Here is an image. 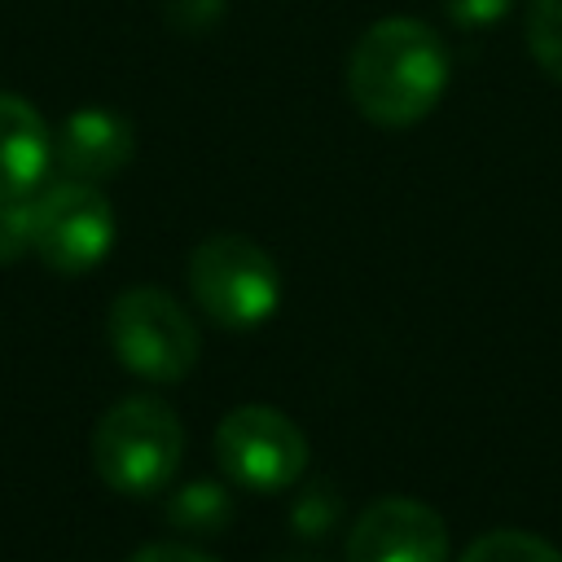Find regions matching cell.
<instances>
[{
  "label": "cell",
  "instance_id": "6da1fadb",
  "mask_svg": "<svg viewBox=\"0 0 562 562\" xmlns=\"http://www.w3.org/2000/svg\"><path fill=\"white\" fill-rule=\"evenodd\" d=\"M448 88V48L417 18L373 22L347 57V97L373 127L422 123Z\"/></svg>",
  "mask_w": 562,
  "mask_h": 562
},
{
  "label": "cell",
  "instance_id": "7a4b0ae2",
  "mask_svg": "<svg viewBox=\"0 0 562 562\" xmlns=\"http://www.w3.org/2000/svg\"><path fill=\"white\" fill-rule=\"evenodd\" d=\"M184 430L180 417L154 395L119 400L92 430V465L123 496L162 492L180 465Z\"/></svg>",
  "mask_w": 562,
  "mask_h": 562
},
{
  "label": "cell",
  "instance_id": "3957f363",
  "mask_svg": "<svg viewBox=\"0 0 562 562\" xmlns=\"http://www.w3.org/2000/svg\"><path fill=\"white\" fill-rule=\"evenodd\" d=\"M189 285L198 307L224 329H255L281 303V272L272 255L241 233L198 241L189 255Z\"/></svg>",
  "mask_w": 562,
  "mask_h": 562
},
{
  "label": "cell",
  "instance_id": "277c9868",
  "mask_svg": "<svg viewBox=\"0 0 562 562\" xmlns=\"http://www.w3.org/2000/svg\"><path fill=\"white\" fill-rule=\"evenodd\" d=\"M110 347L123 369L149 382H180L198 364V325L189 312L154 285L123 290L105 316Z\"/></svg>",
  "mask_w": 562,
  "mask_h": 562
},
{
  "label": "cell",
  "instance_id": "5b68a950",
  "mask_svg": "<svg viewBox=\"0 0 562 562\" xmlns=\"http://www.w3.org/2000/svg\"><path fill=\"white\" fill-rule=\"evenodd\" d=\"M307 457L303 430L268 404H241L215 426V461L246 492L272 496L294 487L307 470Z\"/></svg>",
  "mask_w": 562,
  "mask_h": 562
},
{
  "label": "cell",
  "instance_id": "8992f818",
  "mask_svg": "<svg viewBox=\"0 0 562 562\" xmlns=\"http://www.w3.org/2000/svg\"><path fill=\"white\" fill-rule=\"evenodd\" d=\"M114 246V211L88 180H61L35 198V255L57 272H88Z\"/></svg>",
  "mask_w": 562,
  "mask_h": 562
},
{
  "label": "cell",
  "instance_id": "52a82bcc",
  "mask_svg": "<svg viewBox=\"0 0 562 562\" xmlns=\"http://www.w3.org/2000/svg\"><path fill=\"white\" fill-rule=\"evenodd\" d=\"M347 562H448V527L413 496H382L356 514Z\"/></svg>",
  "mask_w": 562,
  "mask_h": 562
},
{
  "label": "cell",
  "instance_id": "ba28073f",
  "mask_svg": "<svg viewBox=\"0 0 562 562\" xmlns=\"http://www.w3.org/2000/svg\"><path fill=\"white\" fill-rule=\"evenodd\" d=\"M132 149H136L132 123L105 105H83L66 114L53 136V162L70 180H88V184L123 171L132 162Z\"/></svg>",
  "mask_w": 562,
  "mask_h": 562
},
{
  "label": "cell",
  "instance_id": "9c48e42d",
  "mask_svg": "<svg viewBox=\"0 0 562 562\" xmlns=\"http://www.w3.org/2000/svg\"><path fill=\"white\" fill-rule=\"evenodd\" d=\"M53 167V132L40 110L0 92V198H31Z\"/></svg>",
  "mask_w": 562,
  "mask_h": 562
},
{
  "label": "cell",
  "instance_id": "30bf717a",
  "mask_svg": "<svg viewBox=\"0 0 562 562\" xmlns=\"http://www.w3.org/2000/svg\"><path fill=\"white\" fill-rule=\"evenodd\" d=\"M167 518H171L176 531L215 536V531H224V527L233 522V496H228V487L198 479V483H184V487L171 492Z\"/></svg>",
  "mask_w": 562,
  "mask_h": 562
},
{
  "label": "cell",
  "instance_id": "8fae6325",
  "mask_svg": "<svg viewBox=\"0 0 562 562\" xmlns=\"http://www.w3.org/2000/svg\"><path fill=\"white\" fill-rule=\"evenodd\" d=\"M457 562H562V553L531 536V531H514V527H501V531H487L479 536Z\"/></svg>",
  "mask_w": 562,
  "mask_h": 562
},
{
  "label": "cell",
  "instance_id": "7c38bea8",
  "mask_svg": "<svg viewBox=\"0 0 562 562\" xmlns=\"http://www.w3.org/2000/svg\"><path fill=\"white\" fill-rule=\"evenodd\" d=\"M527 48H531L536 66L562 83V0L527 4Z\"/></svg>",
  "mask_w": 562,
  "mask_h": 562
},
{
  "label": "cell",
  "instance_id": "4fadbf2b",
  "mask_svg": "<svg viewBox=\"0 0 562 562\" xmlns=\"http://www.w3.org/2000/svg\"><path fill=\"white\" fill-rule=\"evenodd\" d=\"M26 250H35V202L0 198V263H18Z\"/></svg>",
  "mask_w": 562,
  "mask_h": 562
},
{
  "label": "cell",
  "instance_id": "5bb4252c",
  "mask_svg": "<svg viewBox=\"0 0 562 562\" xmlns=\"http://www.w3.org/2000/svg\"><path fill=\"white\" fill-rule=\"evenodd\" d=\"M334 518H338V496H334L329 483L307 487V492L299 496V505H294V527H299V536H325V531L334 527Z\"/></svg>",
  "mask_w": 562,
  "mask_h": 562
},
{
  "label": "cell",
  "instance_id": "9a60e30c",
  "mask_svg": "<svg viewBox=\"0 0 562 562\" xmlns=\"http://www.w3.org/2000/svg\"><path fill=\"white\" fill-rule=\"evenodd\" d=\"M514 9V0H443V13L461 26V31H483L496 26L505 13Z\"/></svg>",
  "mask_w": 562,
  "mask_h": 562
},
{
  "label": "cell",
  "instance_id": "2e32d148",
  "mask_svg": "<svg viewBox=\"0 0 562 562\" xmlns=\"http://www.w3.org/2000/svg\"><path fill=\"white\" fill-rule=\"evenodd\" d=\"M127 562H215V558H206V553H198L189 544H145Z\"/></svg>",
  "mask_w": 562,
  "mask_h": 562
},
{
  "label": "cell",
  "instance_id": "e0dca14e",
  "mask_svg": "<svg viewBox=\"0 0 562 562\" xmlns=\"http://www.w3.org/2000/svg\"><path fill=\"white\" fill-rule=\"evenodd\" d=\"M277 562H316V558H303V553H299V558H277Z\"/></svg>",
  "mask_w": 562,
  "mask_h": 562
}]
</instances>
